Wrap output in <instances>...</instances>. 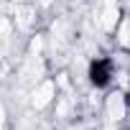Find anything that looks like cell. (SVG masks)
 Instances as JSON below:
<instances>
[{"instance_id": "cell-1", "label": "cell", "mask_w": 130, "mask_h": 130, "mask_svg": "<svg viewBox=\"0 0 130 130\" xmlns=\"http://www.w3.org/2000/svg\"><path fill=\"white\" fill-rule=\"evenodd\" d=\"M89 77H92V82H94L97 87L107 84V79H110V64H107L105 59L94 61V64H92V69H89Z\"/></svg>"}]
</instances>
